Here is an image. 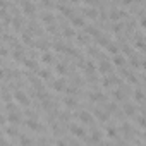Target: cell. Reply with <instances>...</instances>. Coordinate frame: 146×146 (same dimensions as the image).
<instances>
[{"label": "cell", "instance_id": "1", "mask_svg": "<svg viewBox=\"0 0 146 146\" xmlns=\"http://www.w3.org/2000/svg\"><path fill=\"white\" fill-rule=\"evenodd\" d=\"M21 7H23V12L26 16H35L36 14V5L31 2V0H24V2L21 4Z\"/></svg>", "mask_w": 146, "mask_h": 146}, {"label": "cell", "instance_id": "2", "mask_svg": "<svg viewBox=\"0 0 146 146\" xmlns=\"http://www.w3.org/2000/svg\"><path fill=\"white\" fill-rule=\"evenodd\" d=\"M14 100L17 102V103H21L23 107H29V98H28V95L24 93V91H14Z\"/></svg>", "mask_w": 146, "mask_h": 146}, {"label": "cell", "instance_id": "3", "mask_svg": "<svg viewBox=\"0 0 146 146\" xmlns=\"http://www.w3.org/2000/svg\"><path fill=\"white\" fill-rule=\"evenodd\" d=\"M69 131H70L72 136H76V137H84V136H86L84 129H83L81 125H76V124H70V125H69Z\"/></svg>", "mask_w": 146, "mask_h": 146}, {"label": "cell", "instance_id": "4", "mask_svg": "<svg viewBox=\"0 0 146 146\" xmlns=\"http://www.w3.org/2000/svg\"><path fill=\"white\" fill-rule=\"evenodd\" d=\"M79 120L83 122V124H93V120H95V117H93V113H90V112H86V110H83V112H79Z\"/></svg>", "mask_w": 146, "mask_h": 146}, {"label": "cell", "instance_id": "5", "mask_svg": "<svg viewBox=\"0 0 146 146\" xmlns=\"http://www.w3.org/2000/svg\"><path fill=\"white\" fill-rule=\"evenodd\" d=\"M93 117H96L98 120L105 122V120H108V112H103V110H100V108H95V112H93Z\"/></svg>", "mask_w": 146, "mask_h": 146}, {"label": "cell", "instance_id": "6", "mask_svg": "<svg viewBox=\"0 0 146 146\" xmlns=\"http://www.w3.org/2000/svg\"><path fill=\"white\" fill-rule=\"evenodd\" d=\"M98 70L102 72V74H108V72L112 70V65H110L107 60H102V62H100V65H98Z\"/></svg>", "mask_w": 146, "mask_h": 146}, {"label": "cell", "instance_id": "7", "mask_svg": "<svg viewBox=\"0 0 146 146\" xmlns=\"http://www.w3.org/2000/svg\"><path fill=\"white\" fill-rule=\"evenodd\" d=\"M7 120H9V124L17 125V124L21 122V115H19V113H16V112H11V113H9V117H7Z\"/></svg>", "mask_w": 146, "mask_h": 146}, {"label": "cell", "instance_id": "8", "mask_svg": "<svg viewBox=\"0 0 146 146\" xmlns=\"http://www.w3.org/2000/svg\"><path fill=\"white\" fill-rule=\"evenodd\" d=\"M122 17H127V14L122 12V11H112V12H110V19H112V21H119V19H122Z\"/></svg>", "mask_w": 146, "mask_h": 146}, {"label": "cell", "instance_id": "9", "mask_svg": "<svg viewBox=\"0 0 146 146\" xmlns=\"http://www.w3.org/2000/svg\"><path fill=\"white\" fill-rule=\"evenodd\" d=\"M113 64H115L117 67H124V65H125V57L115 53V55H113Z\"/></svg>", "mask_w": 146, "mask_h": 146}, {"label": "cell", "instance_id": "10", "mask_svg": "<svg viewBox=\"0 0 146 146\" xmlns=\"http://www.w3.org/2000/svg\"><path fill=\"white\" fill-rule=\"evenodd\" d=\"M57 9H58V11H60V12H62V14H64L65 17H70V19H72V17H74V11H72V9H69V7H64V5H58Z\"/></svg>", "mask_w": 146, "mask_h": 146}, {"label": "cell", "instance_id": "11", "mask_svg": "<svg viewBox=\"0 0 146 146\" xmlns=\"http://www.w3.org/2000/svg\"><path fill=\"white\" fill-rule=\"evenodd\" d=\"M90 100H91V102H103V100H105V95H103L102 91H95V93L90 95Z\"/></svg>", "mask_w": 146, "mask_h": 146}, {"label": "cell", "instance_id": "12", "mask_svg": "<svg viewBox=\"0 0 146 146\" xmlns=\"http://www.w3.org/2000/svg\"><path fill=\"white\" fill-rule=\"evenodd\" d=\"M124 113H125L127 117L134 115V113H136V107H134L132 103H125V105H124Z\"/></svg>", "mask_w": 146, "mask_h": 146}, {"label": "cell", "instance_id": "13", "mask_svg": "<svg viewBox=\"0 0 146 146\" xmlns=\"http://www.w3.org/2000/svg\"><path fill=\"white\" fill-rule=\"evenodd\" d=\"M84 139H86V143H100V141H102V134H100V132H93L90 137L84 136Z\"/></svg>", "mask_w": 146, "mask_h": 146}, {"label": "cell", "instance_id": "14", "mask_svg": "<svg viewBox=\"0 0 146 146\" xmlns=\"http://www.w3.org/2000/svg\"><path fill=\"white\" fill-rule=\"evenodd\" d=\"M52 88H53V91H64V79L60 78V79L53 81L52 83Z\"/></svg>", "mask_w": 146, "mask_h": 146}, {"label": "cell", "instance_id": "15", "mask_svg": "<svg viewBox=\"0 0 146 146\" xmlns=\"http://www.w3.org/2000/svg\"><path fill=\"white\" fill-rule=\"evenodd\" d=\"M26 125H28L31 131H40V129H41V127H40V124H38L35 119H28V120H26Z\"/></svg>", "mask_w": 146, "mask_h": 146}, {"label": "cell", "instance_id": "16", "mask_svg": "<svg viewBox=\"0 0 146 146\" xmlns=\"http://www.w3.org/2000/svg\"><path fill=\"white\" fill-rule=\"evenodd\" d=\"M134 102H136V103H143V102H144V93H143V90H136V91H134Z\"/></svg>", "mask_w": 146, "mask_h": 146}, {"label": "cell", "instance_id": "17", "mask_svg": "<svg viewBox=\"0 0 146 146\" xmlns=\"http://www.w3.org/2000/svg\"><path fill=\"white\" fill-rule=\"evenodd\" d=\"M72 26H74V28H83L84 26V19L83 17H72Z\"/></svg>", "mask_w": 146, "mask_h": 146}, {"label": "cell", "instance_id": "18", "mask_svg": "<svg viewBox=\"0 0 146 146\" xmlns=\"http://www.w3.org/2000/svg\"><path fill=\"white\" fill-rule=\"evenodd\" d=\"M23 64L28 67V69H36V62L33 58H23Z\"/></svg>", "mask_w": 146, "mask_h": 146}, {"label": "cell", "instance_id": "19", "mask_svg": "<svg viewBox=\"0 0 146 146\" xmlns=\"http://www.w3.org/2000/svg\"><path fill=\"white\" fill-rule=\"evenodd\" d=\"M12 57H14L16 60H23V58H24V53H23L21 48H16V50L12 52Z\"/></svg>", "mask_w": 146, "mask_h": 146}, {"label": "cell", "instance_id": "20", "mask_svg": "<svg viewBox=\"0 0 146 146\" xmlns=\"http://www.w3.org/2000/svg\"><path fill=\"white\" fill-rule=\"evenodd\" d=\"M64 103H65L69 108H74V107L78 105V102H76L74 98H64Z\"/></svg>", "mask_w": 146, "mask_h": 146}, {"label": "cell", "instance_id": "21", "mask_svg": "<svg viewBox=\"0 0 146 146\" xmlns=\"http://www.w3.org/2000/svg\"><path fill=\"white\" fill-rule=\"evenodd\" d=\"M84 12H86V16L91 17V19H96V17H98V11H96V9H86Z\"/></svg>", "mask_w": 146, "mask_h": 146}, {"label": "cell", "instance_id": "22", "mask_svg": "<svg viewBox=\"0 0 146 146\" xmlns=\"http://www.w3.org/2000/svg\"><path fill=\"white\" fill-rule=\"evenodd\" d=\"M41 21L46 23V24H50V23H53V16L48 14V12H45V14H41Z\"/></svg>", "mask_w": 146, "mask_h": 146}, {"label": "cell", "instance_id": "23", "mask_svg": "<svg viewBox=\"0 0 146 146\" xmlns=\"http://www.w3.org/2000/svg\"><path fill=\"white\" fill-rule=\"evenodd\" d=\"M86 33H88V35H91V36H95V38L102 35V33H100L96 28H91V26H90V28H86Z\"/></svg>", "mask_w": 146, "mask_h": 146}, {"label": "cell", "instance_id": "24", "mask_svg": "<svg viewBox=\"0 0 146 146\" xmlns=\"http://www.w3.org/2000/svg\"><path fill=\"white\" fill-rule=\"evenodd\" d=\"M23 41H24L26 45H31V46L35 45V41L31 40V35H29V33H24V35H23Z\"/></svg>", "mask_w": 146, "mask_h": 146}, {"label": "cell", "instance_id": "25", "mask_svg": "<svg viewBox=\"0 0 146 146\" xmlns=\"http://www.w3.org/2000/svg\"><path fill=\"white\" fill-rule=\"evenodd\" d=\"M52 60H53L52 53H43V55H41V62H43V64H52Z\"/></svg>", "mask_w": 146, "mask_h": 146}, {"label": "cell", "instance_id": "26", "mask_svg": "<svg viewBox=\"0 0 146 146\" xmlns=\"http://www.w3.org/2000/svg\"><path fill=\"white\" fill-rule=\"evenodd\" d=\"M96 40H98V45H100V46H107V45L110 43V41H108V38H103L102 35H100V36H96Z\"/></svg>", "mask_w": 146, "mask_h": 146}, {"label": "cell", "instance_id": "27", "mask_svg": "<svg viewBox=\"0 0 146 146\" xmlns=\"http://www.w3.org/2000/svg\"><path fill=\"white\" fill-rule=\"evenodd\" d=\"M55 70H57V74H58V76H64V74H65V65H64V64H57Z\"/></svg>", "mask_w": 146, "mask_h": 146}, {"label": "cell", "instance_id": "28", "mask_svg": "<svg viewBox=\"0 0 146 146\" xmlns=\"http://www.w3.org/2000/svg\"><path fill=\"white\" fill-rule=\"evenodd\" d=\"M64 36L65 38H70V36H76V33H74V29H72V28H64Z\"/></svg>", "mask_w": 146, "mask_h": 146}, {"label": "cell", "instance_id": "29", "mask_svg": "<svg viewBox=\"0 0 146 146\" xmlns=\"http://www.w3.org/2000/svg\"><path fill=\"white\" fill-rule=\"evenodd\" d=\"M107 50H108V52H110L112 55L119 53V46H117V45H110V43H108V45H107Z\"/></svg>", "mask_w": 146, "mask_h": 146}, {"label": "cell", "instance_id": "30", "mask_svg": "<svg viewBox=\"0 0 146 146\" xmlns=\"http://www.w3.org/2000/svg\"><path fill=\"white\" fill-rule=\"evenodd\" d=\"M107 136L112 137V139L117 137V129H115V127H108V129H107Z\"/></svg>", "mask_w": 146, "mask_h": 146}, {"label": "cell", "instance_id": "31", "mask_svg": "<svg viewBox=\"0 0 146 146\" xmlns=\"http://www.w3.org/2000/svg\"><path fill=\"white\" fill-rule=\"evenodd\" d=\"M21 23H23V21H21L19 17H16V19L12 21V28H14L16 31H19V29H21Z\"/></svg>", "mask_w": 146, "mask_h": 146}, {"label": "cell", "instance_id": "32", "mask_svg": "<svg viewBox=\"0 0 146 146\" xmlns=\"http://www.w3.org/2000/svg\"><path fill=\"white\" fill-rule=\"evenodd\" d=\"M5 132H7V136H11V137H16V136H17V129H16V127H7Z\"/></svg>", "mask_w": 146, "mask_h": 146}, {"label": "cell", "instance_id": "33", "mask_svg": "<svg viewBox=\"0 0 146 146\" xmlns=\"http://www.w3.org/2000/svg\"><path fill=\"white\" fill-rule=\"evenodd\" d=\"M84 64H86V65H84V69H86V72H88V74H90V72H93V70L96 69V67L93 65V62H84Z\"/></svg>", "mask_w": 146, "mask_h": 146}, {"label": "cell", "instance_id": "34", "mask_svg": "<svg viewBox=\"0 0 146 146\" xmlns=\"http://www.w3.org/2000/svg\"><path fill=\"white\" fill-rule=\"evenodd\" d=\"M53 50H55V52H65V45H62V43H53Z\"/></svg>", "mask_w": 146, "mask_h": 146}, {"label": "cell", "instance_id": "35", "mask_svg": "<svg viewBox=\"0 0 146 146\" xmlns=\"http://www.w3.org/2000/svg\"><path fill=\"white\" fill-rule=\"evenodd\" d=\"M19 143L21 144H29V143H33V139L31 137H26V136H21L19 137Z\"/></svg>", "mask_w": 146, "mask_h": 146}, {"label": "cell", "instance_id": "36", "mask_svg": "<svg viewBox=\"0 0 146 146\" xmlns=\"http://www.w3.org/2000/svg\"><path fill=\"white\" fill-rule=\"evenodd\" d=\"M38 76H40L41 79H48V78H50V72H48V70H40Z\"/></svg>", "mask_w": 146, "mask_h": 146}, {"label": "cell", "instance_id": "37", "mask_svg": "<svg viewBox=\"0 0 146 146\" xmlns=\"http://www.w3.org/2000/svg\"><path fill=\"white\" fill-rule=\"evenodd\" d=\"M137 124H139V127H141V129H144V127H146V120H144V117H143V115H139V117H137Z\"/></svg>", "mask_w": 146, "mask_h": 146}, {"label": "cell", "instance_id": "38", "mask_svg": "<svg viewBox=\"0 0 146 146\" xmlns=\"http://www.w3.org/2000/svg\"><path fill=\"white\" fill-rule=\"evenodd\" d=\"M78 43H79V45H86V43H88V38H86L84 35H81V36H78Z\"/></svg>", "mask_w": 146, "mask_h": 146}, {"label": "cell", "instance_id": "39", "mask_svg": "<svg viewBox=\"0 0 146 146\" xmlns=\"http://www.w3.org/2000/svg\"><path fill=\"white\" fill-rule=\"evenodd\" d=\"M112 29H113V33H120V31H122V26H120V24H113Z\"/></svg>", "mask_w": 146, "mask_h": 146}, {"label": "cell", "instance_id": "40", "mask_svg": "<svg viewBox=\"0 0 146 146\" xmlns=\"http://www.w3.org/2000/svg\"><path fill=\"white\" fill-rule=\"evenodd\" d=\"M113 98H115V100H124V95L119 93V91H115V93H113Z\"/></svg>", "mask_w": 146, "mask_h": 146}, {"label": "cell", "instance_id": "41", "mask_svg": "<svg viewBox=\"0 0 146 146\" xmlns=\"http://www.w3.org/2000/svg\"><path fill=\"white\" fill-rule=\"evenodd\" d=\"M7 53H9V52H7V48H4V46L0 48V55H2V57H7Z\"/></svg>", "mask_w": 146, "mask_h": 146}, {"label": "cell", "instance_id": "42", "mask_svg": "<svg viewBox=\"0 0 146 146\" xmlns=\"http://www.w3.org/2000/svg\"><path fill=\"white\" fill-rule=\"evenodd\" d=\"M136 48H137V50H143V41H141V40L136 41Z\"/></svg>", "mask_w": 146, "mask_h": 146}, {"label": "cell", "instance_id": "43", "mask_svg": "<svg viewBox=\"0 0 146 146\" xmlns=\"http://www.w3.org/2000/svg\"><path fill=\"white\" fill-rule=\"evenodd\" d=\"M41 2H43V5H46V7H52V0H41Z\"/></svg>", "mask_w": 146, "mask_h": 146}, {"label": "cell", "instance_id": "44", "mask_svg": "<svg viewBox=\"0 0 146 146\" xmlns=\"http://www.w3.org/2000/svg\"><path fill=\"white\" fill-rule=\"evenodd\" d=\"M84 4H88V5H93V4H96V0H83Z\"/></svg>", "mask_w": 146, "mask_h": 146}, {"label": "cell", "instance_id": "45", "mask_svg": "<svg viewBox=\"0 0 146 146\" xmlns=\"http://www.w3.org/2000/svg\"><path fill=\"white\" fill-rule=\"evenodd\" d=\"M124 52L129 55V53H132V50H131V46H124Z\"/></svg>", "mask_w": 146, "mask_h": 146}, {"label": "cell", "instance_id": "46", "mask_svg": "<svg viewBox=\"0 0 146 146\" xmlns=\"http://www.w3.org/2000/svg\"><path fill=\"white\" fill-rule=\"evenodd\" d=\"M2 124H5V119H4V115H2V113H0V125H2Z\"/></svg>", "mask_w": 146, "mask_h": 146}, {"label": "cell", "instance_id": "47", "mask_svg": "<svg viewBox=\"0 0 146 146\" xmlns=\"http://www.w3.org/2000/svg\"><path fill=\"white\" fill-rule=\"evenodd\" d=\"M122 4L124 5H129V4H132V0H122Z\"/></svg>", "mask_w": 146, "mask_h": 146}, {"label": "cell", "instance_id": "48", "mask_svg": "<svg viewBox=\"0 0 146 146\" xmlns=\"http://www.w3.org/2000/svg\"><path fill=\"white\" fill-rule=\"evenodd\" d=\"M139 26H141V28H144V19H143V17L139 19Z\"/></svg>", "mask_w": 146, "mask_h": 146}, {"label": "cell", "instance_id": "49", "mask_svg": "<svg viewBox=\"0 0 146 146\" xmlns=\"http://www.w3.org/2000/svg\"><path fill=\"white\" fill-rule=\"evenodd\" d=\"M4 76V70H0V78H2Z\"/></svg>", "mask_w": 146, "mask_h": 146}, {"label": "cell", "instance_id": "50", "mask_svg": "<svg viewBox=\"0 0 146 146\" xmlns=\"http://www.w3.org/2000/svg\"><path fill=\"white\" fill-rule=\"evenodd\" d=\"M4 143H5V141H4V139H0V144H4Z\"/></svg>", "mask_w": 146, "mask_h": 146}, {"label": "cell", "instance_id": "51", "mask_svg": "<svg viewBox=\"0 0 146 146\" xmlns=\"http://www.w3.org/2000/svg\"><path fill=\"white\" fill-rule=\"evenodd\" d=\"M70 2H79V0H70Z\"/></svg>", "mask_w": 146, "mask_h": 146}, {"label": "cell", "instance_id": "52", "mask_svg": "<svg viewBox=\"0 0 146 146\" xmlns=\"http://www.w3.org/2000/svg\"><path fill=\"white\" fill-rule=\"evenodd\" d=\"M0 29H2V28H0Z\"/></svg>", "mask_w": 146, "mask_h": 146}]
</instances>
